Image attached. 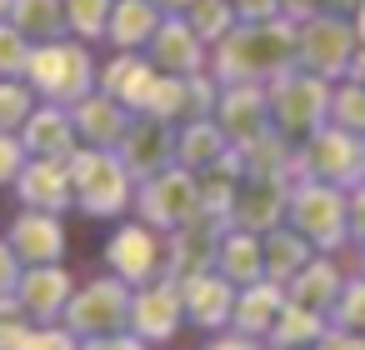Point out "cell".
<instances>
[{"mask_svg":"<svg viewBox=\"0 0 365 350\" xmlns=\"http://www.w3.org/2000/svg\"><path fill=\"white\" fill-rule=\"evenodd\" d=\"M61 320H66V330L81 335V340L125 330V325H130V290H125V280H120V275H115V280H91L81 295L66 300Z\"/></svg>","mask_w":365,"mask_h":350,"instance_id":"cell-1","label":"cell"},{"mask_svg":"<svg viewBox=\"0 0 365 350\" xmlns=\"http://www.w3.org/2000/svg\"><path fill=\"white\" fill-rule=\"evenodd\" d=\"M185 320V300H180V285H145L140 295H130V330L150 345V340H170Z\"/></svg>","mask_w":365,"mask_h":350,"instance_id":"cell-2","label":"cell"},{"mask_svg":"<svg viewBox=\"0 0 365 350\" xmlns=\"http://www.w3.org/2000/svg\"><path fill=\"white\" fill-rule=\"evenodd\" d=\"M71 175H76L81 205H86L91 215H115V210L125 205V170H120L115 160H106V155H81V160L71 165Z\"/></svg>","mask_w":365,"mask_h":350,"instance_id":"cell-3","label":"cell"},{"mask_svg":"<svg viewBox=\"0 0 365 350\" xmlns=\"http://www.w3.org/2000/svg\"><path fill=\"white\" fill-rule=\"evenodd\" d=\"M76 290H71V275L61 270V265H26L21 270V280H16V300H21V310L31 315V320H61V310H66V300H71Z\"/></svg>","mask_w":365,"mask_h":350,"instance_id":"cell-4","label":"cell"},{"mask_svg":"<svg viewBox=\"0 0 365 350\" xmlns=\"http://www.w3.org/2000/svg\"><path fill=\"white\" fill-rule=\"evenodd\" d=\"M106 260L125 285H150L160 275V245H155V235L145 225H125L120 235H110Z\"/></svg>","mask_w":365,"mask_h":350,"instance_id":"cell-5","label":"cell"},{"mask_svg":"<svg viewBox=\"0 0 365 350\" xmlns=\"http://www.w3.org/2000/svg\"><path fill=\"white\" fill-rule=\"evenodd\" d=\"M180 300H185V320H195L200 330H220L235 310V285L225 275H195L180 285Z\"/></svg>","mask_w":365,"mask_h":350,"instance_id":"cell-6","label":"cell"},{"mask_svg":"<svg viewBox=\"0 0 365 350\" xmlns=\"http://www.w3.org/2000/svg\"><path fill=\"white\" fill-rule=\"evenodd\" d=\"M11 250L21 255V265H56L61 250H66V230H61V220H51V210H46V215L31 210V215L16 220Z\"/></svg>","mask_w":365,"mask_h":350,"instance_id":"cell-7","label":"cell"},{"mask_svg":"<svg viewBox=\"0 0 365 350\" xmlns=\"http://www.w3.org/2000/svg\"><path fill=\"white\" fill-rule=\"evenodd\" d=\"M195 185L185 180V175H160V180H150V190H145V215H150V225H185L190 215H195Z\"/></svg>","mask_w":365,"mask_h":350,"instance_id":"cell-8","label":"cell"},{"mask_svg":"<svg viewBox=\"0 0 365 350\" xmlns=\"http://www.w3.org/2000/svg\"><path fill=\"white\" fill-rule=\"evenodd\" d=\"M240 290H245V295L235 300L230 325H235L240 335H255V340L270 335V325H275V315H280V305H285V300H280V285H275V280H270V285L255 280V285H240Z\"/></svg>","mask_w":365,"mask_h":350,"instance_id":"cell-9","label":"cell"},{"mask_svg":"<svg viewBox=\"0 0 365 350\" xmlns=\"http://www.w3.org/2000/svg\"><path fill=\"white\" fill-rule=\"evenodd\" d=\"M295 220H300V235H310L320 245H335L340 240V200L330 190H305L295 200Z\"/></svg>","mask_w":365,"mask_h":350,"instance_id":"cell-10","label":"cell"},{"mask_svg":"<svg viewBox=\"0 0 365 350\" xmlns=\"http://www.w3.org/2000/svg\"><path fill=\"white\" fill-rule=\"evenodd\" d=\"M31 76L51 96H66V91L86 86V56L81 51H41V56H31Z\"/></svg>","mask_w":365,"mask_h":350,"instance_id":"cell-11","label":"cell"},{"mask_svg":"<svg viewBox=\"0 0 365 350\" xmlns=\"http://www.w3.org/2000/svg\"><path fill=\"white\" fill-rule=\"evenodd\" d=\"M220 275L230 280V285H255L260 275H265V250L255 245V235H225L220 240Z\"/></svg>","mask_w":365,"mask_h":350,"instance_id":"cell-12","label":"cell"},{"mask_svg":"<svg viewBox=\"0 0 365 350\" xmlns=\"http://www.w3.org/2000/svg\"><path fill=\"white\" fill-rule=\"evenodd\" d=\"M320 335H325V315L310 310V305H295V300H285L280 315H275V325H270V345H280V350L310 345V340H320Z\"/></svg>","mask_w":365,"mask_h":350,"instance_id":"cell-13","label":"cell"},{"mask_svg":"<svg viewBox=\"0 0 365 350\" xmlns=\"http://www.w3.org/2000/svg\"><path fill=\"white\" fill-rule=\"evenodd\" d=\"M335 295H340V275H335V265L310 260V265H300V270L290 275V300H295V305L330 310V305H335Z\"/></svg>","mask_w":365,"mask_h":350,"instance_id":"cell-14","label":"cell"},{"mask_svg":"<svg viewBox=\"0 0 365 350\" xmlns=\"http://www.w3.org/2000/svg\"><path fill=\"white\" fill-rule=\"evenodd\" d=\"M215 250H220V245H215V230H205V235H200V225L185 230V235L175 240V250H170V275H175L180 285L195 280V275H205V265H210Z\"/></svg>","mask_w":365,"mask_h":350,"instance_id":"cell-15","label":"cell"},{"mask_svg":"<svg viewBox=\"0 0 365 350\" xmlns=\"http://www.w3.org/2000/svg\"><path fill=\"white\" fill-rule=\"evenodd\" d=\"M21 195L36 205V210H61L71 200V180L56 170V165H31L26 180H21Z\"/></svg>","mask_w":365,"mask_h":350,"instance_id":"cell-16","label":"cell"},{"mask_svg":"<svg viewBox=\"0 0 365 350\" xmlns=\"http://www.w3.org/2000/svg\"><path fill=\"white\" fill-rule=\"evenodd\" d=\"M300 265H305V240H300V235H270V245H265V275L280 285V280H290Z\"/></svg>","mask_w":365,"mask_h":350,"instance_id":"cell-17","label":"cell"},{"mask_svg":"<svg viewBox=\"0 0 365 350\" xmlns=\"http://www.w3.org/2000/svg\"><path fill=\"white\" fill-rule=\"evenodd\" d=\"M235 215H240L245 230H265V225L280 215V190H275V185H255V190L235 205Z\"/></svg>","mask_w":365,"mask_h":350,"instance_id":"cell-18","label":"cell"},{"mask_svg":"<svg viewBox=\"0 0 365 350\" xmlns=\"http://www.w3.org/2000/svg\"><path fill=\"white\" fill-rule=\"evenodd\" d=\"M330 315H335V325H340V330L365 335V285H360V280H355V285H340V295H335Z\"/></svg>","mask_w":365,"mask_h":350,"instance_id":"cell-19","label":"cell"},{"mask_svg":"<svg viewBox=\"0 0 365 350\" xmlns=\"http://www.w3.org/2000/svg\"><path fill=\"white\" fill-rule=\"evenodd\" d=\"M81 125H86L96 140H110V135H120V110L106 105V101H86V105H81Z\"/></svg>","mask_w":365,"mask_h":350,"instance_id":"cell-20","label":"cell"},{"mask_svg":"<svg viewBox=\"0 0 365 350\" xmlns=\"http://www.w3.org/2000/svg\"><path fill=\"white\" fill-rule=\"evenodd\" d=\"M66 140H71V130H66V120H61L56 110H46L41 120H31V145H36V150L56 155V150H66Z\"/></svg>","mask_w":365,"mask_h":350,"instance_id":"cell-21","label":"cell"},{"mask_svg":"<svg viewBox=\"0 0 365 350\" xmlns=\"http://www.w3.org/2000/svg\"><path fill=\"white\" fill-rule=\"evenodd\" d=\"M21 350H81V335H71L66 325H31V335L21 340Z\"/></svg>","mask_w":365,"mask_h":350,"instance_id":"cell-22","label":"cell"},{"mask_svg":"<svg viewBox=\"0 0 365 350\" xmlns=\"http://www.w3.org/2000/svg\"><path fill=\"white\" fill-rule=\"evenodd\" d=\"M315 101H325L320 86H295V91H290V105L280 110V120H285V125H305V120L315 115Z\"/></svg>","mask_w":365,"mask_h":350,"instance_id":"cell-23","label":"cell"},{"mask_svg":"<svg viewBox=\"0 0 365 350\" xmlns=\"http://www.w3.org/2000/svg\"><path fill=\"white\" fill-rule=\"evenodd\" d=\"M145 31H150V11L140 6V0L120 6V16H115V36H120V41H140Z\"/></svg>","mask_w":365,"mask_h":350,"instance_id":"cell-24","label":"cell"},{"mask_svg":"<svg viewBox=\"0 0 365 350\" xmlns=\"http://www.w3.org/2000/svg\"><path fill=\"white\" fill-rule=\"evenodd\" d=\"M160 51H165V66H195V46H190V36L180 26L160 31Z\"/></svg>","mask_w":365,"mask_h":350,"instance_id":"cell-25","label":"cell"},{"mask_svg":"<svg viewBox=\"0 0 365 350\" xmlns=\"http://www.w3.org/2000/svg\"><path fill=\"white\" fill-rule=\"evenodd\" d=\"M340 41H345V36H340L335 26H315V31H310V56H325L320 66H340Z\"/></svg>","mask_w":365,"mask_h":350,"instance_id":"cell-26","label":"cell"},{"mask_svg":"<svg viewBox=\"0 0 365 350\" xmlns=\"http://www.w3.org/2000/svg\"><path fill=\"white\" fill-rule=\"evenodd\" d=\"M81 350H145V340L130 330H110V335H91V340H81Z\"/></svg>","mask_w":365,"mask_h":350,"instance_id":"cell-27","label":"cell"},{"mask_svg":"<svg viewBox=\"0 0 365 350\" xmlns=\"http://www.w3.org/2000/svg\"><path fill=\"white\" fill-rule=\"evenodd\" d=\"M345 155H350V150H345V140H340V135H320V140H315V165L340 170V165H345Z\"/></svg>","mask_w":365,"mask_h":350,"instance_id":"cell-28","label":"cell"},{"mask_svg":"<svg viewBox=\"0 0 365 350\" xmlns=\"http://www.w3.org/2000/svg\"><path fill=\"white\" fill-rule=\"evenodd\" d=\"M26 335H31V325L21 320V310L16 315H0V350H21Z\"/></svg>","mask_w":365,"mask_h":350,"instance_id":"cell-29","label":"cell"},{"mask_svg":"<svg viewBox=\"0 0 365 350\" xmlns=\"http://www.w3.org/2000/svg\"><path fill=\"white\" fill-rule=\"evenodd\" d=\"M315 345H320V350H365V340H360L355 330H340V325H335V330H325Z\"/></svg>","mask_w":365,"mask_h":350,"instance_id":"cell-30","label":"cell"},{"mask_svg":"<svg viewBox=\"0 0 365 350\" xmlns=\"http://www.w3.org/2000/svg\"><path fill=\"white\" fill-rule=\"evenodd\" d=\"M16 280H21V255L6 240V245H0V290H16Z\"/></svg>","mask_w":365,"mask_h":350,"instance_id":"cell-31","label":"cell"},{"mask_svg":"<svg viewBox=\"0 0 365 350\" xmlns=\"http://www.w3.org/2000/svg\"><path fill=\"white\" fill-rule=\"evenodd\" d=\"M21 61H26V51H21V36H11V31H6V36H0V71H16Z\"/></svg>","mask_w":365,"mask_h":350,"instance_id":"cell-32","label":"cell"},{"mask_svg":"<svg viewBox=\"0 0 365 350\" xmlns=\"http://www.w3.org/2000/svg\"><path fill=\"white\" fill-rule=\"evenodd\" d=\"M71 16H76V26H86V31H96L101 21V0H71Z\"/></svg>","mask_w":365,"mask_h":350,"instance_id":"cell-33","label":"cell"},{"mask_svg":"<svg viewBox=\"0 0 365 350\" xmlns=\"http://www.w3.org/2000/svg\"><path fill=\"white\" fill-rule=\"evenodd\" d=\"M195 26H200L205 36L225 31V6H205V11H195Z\"/></svg>","mask_w":365,"mask_h":350,"instance_id":"cell-34","label":"cell"},{"mask_svg":"<svg viewBox=\"0 0 365 350\" xmlns=\"http://www.w3.org/2000/svg\"><path fill=\"white\" fill-rule=\"evenodd\" d=\"M16 115H26V96L21 91H0V120H16Z\"/></svg>","mask_w":365,"mask_h":350,"instance_id":"cell-35","label":"cell"},{"mask_svg":"<svg viewBox=\"0 0 365 350\" xmlns=\"http://www.w3.org/2000/svg\"><path fill=\"white\" fill-rule=\"evenodd\" d=\"M205 350H260V345H255V335H220V340H210Z\"/></svg>","mask_w":365,"mask_h":350,"instance_id":"cell-36","label":"cell"},{"mask_svg":"<svg viewBox=\"0 0 365 350\" xmlns=\"http://www.w3.org/2000/svg\"><path fill=\"white\" fill-rule=\"evenodd\" d=\"M16 160H21V155H16V145H11L6 135H0V180H6V175L16 170Z\"/></svg>","mask_w":365,"mask_h":350,"instance_id":"cell-37","label":"cell"},{"mask_svg":"<svg viewBox=\"0 0 365 350\" xmlns=\"http://www.w3.org/2000/svg\"><path fill=\"white\" fill-rule=\"evenodd\" d=\"M355 205H365V200H355ZM355 225H360V230H365V220H355Z\"/></svg>","mask_w":365,"mask_h":350,"instance_id":"cell-38","label":"cell"},{"mask_svg":"<svg viewBox=\"0 0 365 350\" xmlns=\"http://www.w3.org/2000/svg\"><path fill=\"white\" fill-rule=\"evenodd\" d=\"M270 350H280V345H270Z\"/></svg>","mask_w":365,"mask_h":350,"instance_id":"cell-39","label":"cell"}]
</instances>
